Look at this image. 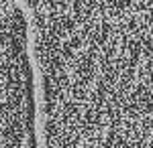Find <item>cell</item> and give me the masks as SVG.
<instances>
[{"instance_id": "obj_1", "label": "cell", "mask_w": 153, "mask_h": 148, "mask_svg": "<svg viewBox=\"0 0 153 148\" xmlns=\"http://www.w3.org/2000/svg\"><path fill=\"white\" fill-rule=\"evenodd\" d=\"M45 148H153V81L88 93L41 126Z\"/></svg>"}]
</instances>
